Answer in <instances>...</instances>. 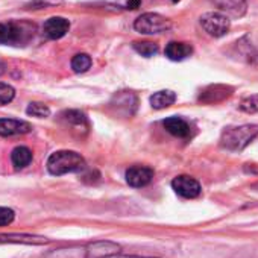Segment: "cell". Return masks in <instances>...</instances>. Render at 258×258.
Returning a JSON list of instances; mask_svg holds the SVG:
<instances>
[{
    "label": "cell",
    "mask_w": 258,
    "mask_h": 258,
    "mask_svg": "<svg viewBox=\"0 0 258 258\" xmlns=\"http://www.w3.org/2000/svg\"><path fill=\"white\" fill-rule=\"evenodd\" d=\"M37 26L26 20H8L0 23V44L23 47L35 37Z\"/></svg>",
    "instance_id": "6da1fadb"
},
{
    "label": "cell",
    "mask_w": 258,
    "mask_h": 258,
    "mask_svg": "<svg viewBox=\"0 0 258 258\" xmlns=\"http://www.w3.org/2000/svg\"><path fill=\"white\" fill-rule=\"evenodd\" d=\"M258 139V124L228 126L220 136V146L231 152H240Z\"/></svg>",
    "instance_id": "7a4b0ae2"
},
{
    "label": "cell",
    "mask_w": 258,
    "mask_h": 258,
    "mask_svg": "<svg viewBox=\"0 0 258 258\" xmlns=\"http://www.w3.org/2000/svg\"><path fill=\"white\" fill-rule=\"evenodd\" d=\"M84 169L85 160L75 151H58L53 152L47 160V170L55 176L76 173Z\"/></svg>",
    "instance_id": "3957f363"
},
{
    "label": "cell",
    "mask_w": 258,
    "mask_h": 258,
    "mask_svg": "<svg viewBox=\"0 0 258 258\" xmlns=\"http://www.w3.org/2000/svg\"><path fill=\"white\" fill-rule=\"evenodd\" d=\"M134 29L143 35H158V34L170 31L172 22L157 13H146V14H142L136 20Z\"/></svg>",
    "instance_id": "277c9868"
},
{
    "label": "cell",
    "mask_w": 258,
    "mask_h": 258,
    "mask_svg": "<svg viewBox=\"0 0 258 258\" xmlns=\"http://www.w3.org/2000/svg\"><path fill=\"white\" fill-rule=\"evenodd\" d=\"M201 25L210 37L220 38L228 34L231 28V20L223 13L211 11V13H205L201 17Z\"/></svg>",
    "instance_id": "5b68a950"
},
{
    "label": "cell",
    "mask_w": 258,
    "mask_h": 258,
    "mask_svg": "<svg viewBox=\"0 0 258 258\" xmlns=\"http://www.w3.org/2000/svg\"><path fill=\"white\" fill-rule=\"evenodd\" d=\"M118 115L123 117H133L139 108V97L133 91H118L114 94L109 103Z\"/></svg>",
    "instance_id": "8992f818"
},
{
    "label": "cell",
    "mask_w": 258,
    "mask_h": 258,
    "mask_svg": "<svg viewBox=\"0 0 258 258\" xmlns=\"http://www.w3.org/2000/svg\"><path fill=\"white\" fill-rule=\"evenodd\" d=\"M172 188L184 199H196L202 195V187L198 179L188 175H179L172 181Z\"/></svg>",
    "instance_id": "52a82bcc"
},
{
    "label": "cell",
    "mask_w": 258,
    "mask_h": 258,
    "mask_svg": "<svg viewBox=\"0 0 258 258\" xmlns=\"http://www.w3.org/2000/svg\"><path fill=\"white\" fill-rule=\"evenodd\" d=\"M234 93V87L231 85H225V84H213L205 87L201 94H199V102L207 103V105H213V103H220L223 100H226L228 97H231Z\"/></svg>",
    "instance_id": "ba28073f"
},
{
    "label": "cell",
    "mask_w": 258,
    "mask_h": 258,
    "mask_svg": "<svg viewBox=\"0 0 258 258\" xmlns=\"http://www.w3.org/2000/svg\"><path fill=\"white\" fill-rule=\"evenodd\" d=\"M126 182L134 187V188H142L151 184L154 179V170L148 166H133L126 170Z\"/></svg>",
    "instance_id": "9c48e42d"
},
{
    "label": "cell",
    "mask_w": 258,
    "mask_h": 258,
    "mask_svg": "<svg viewBox=\"0 0 258 258\" xmlns=\"http://www.w3.org/2000/svg\"><path fill=\"white\" fill-rule=\"evenodd\" d=\"M120 250H121V246L118 243L102 240V241L90 243L85 247V255L87 258H109V256L120 253Z\"/></svg>",
    "instance_id": "30bf717a"
},
{
    "label": "cell",
    "mask_w": 258,
    "mask_h": 258,
    "mask_svg": "<svg viewBox=\"0 0 258 258\" xmlns=\"http://www.w3.org/2000/svg\"><path fill=\"white\" fill-rule=\"evenodd\" d=\"M31 123L20 118H0V136L2 137H14L31 133Z\"/></svg>",
    "instance_id": "8fae6325"
},
{
    "label": "cell",
    "mask_w": 258,
    "mask_h": 258,
    "mask_svg": "<svg viewBox=\"0 0 258 258\" xmlns=\"http://www.w3.org/2000/svg\"><path fill=\"white\" fill-rule=\"evenodd\" d=\"M166 131L169 134H172L173 137H178V139H190L191 137V133H193V127L191 124L182 118V117H169L163 121Z\"/></svg>",
    "instance_id": "7c38bea8"
},
{
    "label": "cell",
    "mask_w": 258,
    "mask_h": 258,
    "mask_svg": "<svg viewBox=\"0 0 258 258\" xmlns=\"http://www.w3.org/2000/svg\"><path fill=\"white\" fill-rule=\"evenodd\" d=\"M70 29V22L64 17H50L43 25V34L50 40L62 38Z\"/></svg>",
    "instance_id": "4fadbf2b"
},
{
    "label": "cell",
    "mask_w": 258,
    "mask_h": 258,
    "mask_svg": "<svg viewBox=\"0 0 258 258\" xmlns=\"http://www.w3.org/2000/svg\"><path fill=\"white\" fill-rule=\"evenodd\" d=\"M214 5L220 10L228 17H243L247 11V4L246 0H213Z\"/></svg>",
    "instance_id": "5bb4252c"
},
{
    "label": "cell",
    "mask_w": 258,
    "mask_h": 258,
    "mask_svg": "<svg viewBox=\"0 0 258 258\" xmlns=\"http://www.w3.org/2000/svg\"><path fill=\"white\" fill-rule=\"evenodd\" d=\"M50 240L43 235L32 234H0V243H17V244H47Z\"/></svg>",
    "instance_id": "9a60e30c"
},
{
    "label": "cell",
    "mask_w": 258,
    "mask_h": 258,
    "mask_svg": "<svg viewBox=\"0 0 258 258\" xmlns=\"http://www.w3.org/2000/svg\"><path fill=\"white\" fill-rule=\"evenodd\" d=\"M193 53V46L184 41H170L166 46V56L172 61H184Z\"/></svg>",
    "instance_id": "2e32d148"
},
{
    "label": "cell",
    "mask_w": 258,
    "mask_h": 258,
    "mask_svg": "<svg viewBox=\"0 0 258 258\" xmlns=\"http://www.w3.org/2000/svg\"><path fill=\"white\" fill-rule=\"evenodd\" d=\"M235 49L243 61H246L253 67H258V49L250 41H247L246 37L235 43Z\"/></svg>",
    "instance_id": "e0dca14e"
},
{
    "label": "cell",
    "mask_w": 258,
    "mask_h": 258,
    "mask_svg": "<svg viewBox=\"0 0 258 258\" xmlns=\"http://www.w3.org/2000/svg\"><path fill=\"white\" fill-rule=\"evenodd\" d=\"M176 102V94L172 90H161L151 96V106L154 109H164Z\"/></svg>",
    "instance_id": "ac0fdd59"
},
{
    "label": "cell",
    "mask_w": 258,
    "mask_h": 258,
    "mask_svg": "<svg viewBox=\"0 0 258 258\" xmlns=\"http://www.w3.org/2000/svg\"><path fill=\"white\" fill-rule=\"evenodd\" d=\"M11 161L16 169H25L32 161V152L26 146H17L11 152Z\"/></svg>",
    "instance_id": "d6986e66"
},
{
    "label": "cell",
    "mask_w": 258,
    "mask_h": 258,
    "mask_svg": "<svg viewBox=\"0 0 258 258\" xmlns=\"http://www.w3.org/2000/svg\"><path fill=\"white\" fill-rule=\"evenodd\" d=\"M62 120L67 123V124H72V126H87V117L84 112L78 111V109H69V111H64L61 114Z\"/></svg>",
    "instance_id": "ffe728a7"
},
{
    "label": "cell",
    "mask_w": 258,
    "mask_h": 258,
    "mask_svg": "<svg viewBox=\"0 0 258 258\" xmlns=\"http://www.w3.org/2000/svg\"><path fill=\"white\" fill-rule=\"evenodd\" d=\"M91 56L87 53H78L72 58V69L75 73H85L91 67Z\"/></svg>",
    "instance_id": "44dd1931"
},
{
    "label": "cell",
    "mask_w": 258,
    "mask_h": 258,
    "mask_svg": "<svg viewBox=\"0 0 258 258\" xmlns=\"http://www.w3.org/2000/svg\"><path fill=\"white\" fill-rule=\"evenodd\" d=\"M133 47L136 49L137 53H140L142 56H146V58H151L158 53V44L152 43V41H136L133 44Z\"/></svg>",
    "instance_id": "7402d4cb"
},
{
    "label": "cell",
    "mask_w": 258,
    "mask_h": 258,
    "mask_svg": "<svg viewBox=\"0 0 258 258\" xmlns=\"http://www.w3.org/2000/svg\"><path fill=\"white\" fill-rule=\"evenodd\" d=\"M47 258H87L85 247L82 249H59L47 255Z\"/></svg>",
    "instance_id": "603a6c76"
},
{
    "label": "cell",
    "mask_w": 258,
    "mask_h": 258,
    "mask_svg": "<svg viewBox=\"0 0 258 258\" xmlns=\"http://www.w3.org/2000/svg\"><path fill=\"white\" fill-rule=\"evenodd\" d=\"M26 114L32 115V117H38V118H44L50 115V109L47 105L40 103V102H31L26 108Z\"/></svg>",
    "instance_id": "cb8c5ba5"
},
{
    "label": "cell",
    "mask_w": 258,
    "mask_h": 258,
    "mask_svg": "<svg viewBox=\"0 0 258 258\" xmlns=\"http://www.w3.org/2000/svg\"><path fill=\"white\" fill-rule=\"evenodd\" d=\"M238 108L243 111V112H247V114H255L258 112V94H250V96H246L240 100V105Z\"/></svg>",
    "instance_id": "d4e9b609"
},
{
    "label": "cell",
    "mask_w": 258,
    "mask_h": 258,
    "mask_svg": "<svg viewBox=\"0 0 258 258\" xmlns=\"http://www.w3.org/2000/svg\"><path fill=\"white\" fill-rule=\"evenodd\" d=\"M16 97V90L10 84L0 82V106L8 105Z\"/></svg>",
    "instance_id": "484cf974"
},
{
    "label": "cell",
    "mask_w": 258,
    "mask_h": 258,
    "mask_svg": "<svg viewBox=\"0 0 258 258\" xmlns=\"http://www.w3.org/2000/svg\"><path fill=\"white\" fill-rule=\"evenodd\" d=\"M64 2V0H32L31 4L26 5V10H44V8H52L58 7Z\"/></svg>",
    "instance_id": "4316f807"
},
{
    "label": "cell",
    "mask_w": 258,
    "mask_h": 258,
    "mask_svg": "<svg viewBox=\"0 0 258 258\" xmlns=\"http://www.w3.org/2000/svg\"><path fill=\"white\" fill-rule=\"evenodd\" d=\"M16 213L8 207H0V226H8L14 222Z\"/></svg>",
    "instance_id": "83f0119b"
},
{
    "label": "cell",
    "mask_w": 258,
    "mask_h": 258,
    "mask_svg": "<svg viewBox=\"0 0 258 258\" xmlns=\"http://www.w3.org/2000/svg\"><path fill=\"white\" fill-rule=\"evenodd\" d=\"M142 5V0H126V7L129 10H139Z\"/></svg>",
    "instance_id": "f1b7e54d"
},
{
    "label": "cell",
    "mask_w": 258,
    "mask_h": 258,
    "mask_svg": "<svg viewBox=\"0 0 258 258\" xmlns=\"http://www.w3.org/2000/svg\"><path fill=\"white\" fill-rule=\"evenodd\" d=\"M117 258H154V256H139V255H121Z\"/></svg>",
    "instance_id": "f546056e"
},
{
    "label": "cell",
    "mask_w": 258,
    "mask_h": 258,
    "mask_svg": "<svg viewBox=\"0 0 258 258\" xmlns=\"http://www.w3.org/2000/svg\"><path fill=\"white\" fill-rule=\"evenodd\" d=\"M5 70H7V66H5L2 61H0V75H4V73H5Z\"/></svg>",
    "instance_id": "4dcf8cb0"
},
{
    "label": "cell",
    "mask_w": 258,
    "mask_h": 258,
    "mask_svg": "<svg viewBox=\"0 0 258 258\" xmlns=\"http://www.w3.org/2000/svg\"><path fill=\"white\" fill-rule=\"evenodd\" d=\"M250 190H253V191H258V182H256V184H252V185H250Z\"/></svg>",
    "instance_id": "1f68e13d"
},
{
    "label": "cell",
    "mask_w": 258,
    "mask_h": 258,
    "mask_svg": "<svg viewBox=\"0 0 258 258\" xmlns=\"http://www.w3.org/2000/svg\"><path fill=\"white\" fill-rule=\"evenodd\" d=\"M172 2H173V4H178V2H181V0H172Z\"/></svg>",
    "instance_id": "d6a6232c"
}]
</instances>
